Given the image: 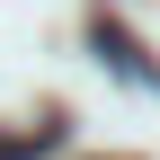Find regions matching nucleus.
<instances>
[{
	"label": "nucleus",
	"mask_w": 160,
	"mask_h": 160,
	"mask_svg": "<svg viewBox=\"0 0 160 160\" xmlns=\"http://www.w3.org/2000/svg\"><path fill=\"white\" fill-rule=\"evenodd\" d=\"M98 53H107V62L125 71V80H160V71H151V62H142V53H133V45H125L116 27H98Z\"/></svg>",
	"instance_id": "1"
}]
</instances>
